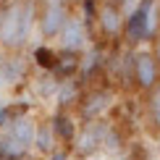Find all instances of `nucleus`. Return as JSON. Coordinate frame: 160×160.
<instances>
[{"label": "nucleus", "instance_id": "1", "mask_svg": "<svg viewBox=\"0 0 160 160\" xmlns=\"http://www.w3.org/2000/svg\"><path fill=\"white\" fill-rule=\"evenodd\" d=\"M32 21H34V3L32 0H18L11 3L0 13V45L8 50L21 48L29 37Z\"/></svg>", "mask_w": 160, "mask_h": 160}, {"label": "nucleus", "instance_id": "2", "mask_svg": "<svg viewBox=\"0 0 160 160\" xmlns=\"http://www.w3.org/2000/svg\"><path fill=\"white\" fill-rule=\"evenodd\" d=\"M155 18H158V8H155V0H144L142 5H137L134 13L129 18H123V29L126 37L131 42H144L155 34Z\"/></svg>", "mask_w": 160, "mask_h": 160}, {"label": "nucleus", "instance_id": "3", "mask_svg": "<svg viewBox=\"0 0 160 160\" xmlns=\"http://www.w3.org/2000/svg\"><path fill=\"white\" fill-rule=\"evenodd\" d=\"M66 21H68L66 0H48L45 13H42V18H39V29H42V34L45 37H58Z\"/></svg>", "mask_w": 160, "mask_h": 160}, {"label": "nucleus", "instance_id": "4", "mask_svg": "<svg viewBox=\"0 0 160 160\" xmlns=\"http://www.w3.org/2000/svg\"><path fill=\"white\" fill-rule=\"evenodd\" d=\"M134 79L139 84V89H155L158 79H160V66L155 63L152 52H137L134 58Z\"/></svg>", "mask_w": 160, "mask_h": 160}, {"label": "nucleus", "instance_id": "5", "mask_svg": "<svg viewBox=\"0 0 160 160\" xmlns=\"http://www.w3.org/2000/svg\"><path fill=\"white\" fill-rule=\"evenodd\" d=\"M61 48L66 52H79L82 48H87V26H84V18H74L68 16V21L63 24L61 29Z\"/></svg>", "mask_w": 160, "mask_h": 160}, {"label": "nucleus", "instance_id": "6", "mask_svg": "<svg viewBox=\"0 0 160 160\" xmlns=\"http://www.w3.org/2000/svg\"><path fill=\"white\" fill-rule=\"evenodd\" d=\"M108 108H110V92H105V89L87 92L84 100H82V105H79V110H82L84 118H97V116H102Z\"/></svg>", "mask_w": 160, "mask_h": 160}, {"label": "nucleus", "instance_id": "7", "mask_svg": "<svg viewBox=\"0 0 160 160\" xmlns=\"http://www.w3.org/2000/svg\"><path fill=\"white\" fill-rule=\"evenodd\" d=\"M95 18L100 21V26H102V32L108 37H116V34L123 32V16H121V11H118L116 5H110V3H105L102 8L97 11Z\"/></svg>", "mask_w": 160, "mask_h": 160}, {"label": "nucleus", "instance_id": "8", "mask_svg": "<svg viewBox=\"0 0 160 160\" xmlns=\"http://www.w3.org/2000/svg\"><path fill=\"white\" fill-rule=\"evenodd\" d=\"M34 134H37V126H34L32 118H16V121L11 123V139L18 142L24 150L34 142Z\"/></svg>", "mask_w": 160, "mask_h": 160}, {"label": "nucleus", "instance_id": "9", "mask_svg": "<svg viewBox=\"0 0 160 160\" xmlns=\"http://www.w3.org/2000/svg\"><path fill=\"white\" fill-rule=\"evenodd\" d=\"M100 144H102V139L97 137V126H87V131L82 134V139H79V144H76V150L82 152H87V155H92V152H95Z\"/></svg>", "mask_w": 160, "mask_h": 160}, {"label": "nucleus", "instance_id": "10", "mask_svg": "<svg viewBox=\"0 0 160 160\" xmlns=\"http://www.w3.org/2000/svg\"><path fill=\"white\" fill-rule=\"evenodd\" d=\"M50 129H52V134L55 137H61V139H76V129H74V121H71L68 116H58L55 118V123H50Z\"/></svg>", "mask_w": 160, "mask_h": 160}, {"label": "nucleus", "instance_id": "11", "mask_svg": "<svg viewBox=\"0 0 160 160\" xmlns=\"http://www.w3.org/2000/svg\"><path fill=\"white\" fill-rule=\"evenodd\" d=\"M52 142H55V134H52L50 126H37V134H34L32 144H37L39 152H52V147H55Z\"/></svg>", "mask_w": 160, "mask_h": 160}, {"label": "nucleus", "instance_id": "12", "mask_svg": "<svg viewBox=\"0 0 160 160\" xmlns=\"http://www.w3.org/2000/svg\"><path fill=\"white\" fill-rule=\"evenodd\" d=\"M34 61H37L39 68H55L58 66V55L50 48H37L34 50Z\"/></svg>", "mask_w": 160, "mask_h": 160}, {"label": "nucleus", "instance_id": "13", "mask_svg": "<svg viewBox=\"0 0 160 160\" xmlns=\"http://www.w3.org/2000/svg\"><path fill=\"white\" fill-rule=\"evenodd\" d=\"M0 155H3V158H21L24 155V147L18 142H13L11 137H5V139H0Z\"/></svg>", "mask_w": 160, "mask_h": 160}, {"label": "nucleus", "instance_id": "14", "mask_svg": "<svg viewBox=\"0 0 160 160\" xmlns=\"http://www.w3.org/2000/svg\"><path fill=\"white\" fill-rule=\"evenodd\" d=\"M84 13H87V21L97 16V11H95V5H92V0H84Z\"/></svg>", "mask_w": 160, "mask_h": 160}, {"label": "nucleus", "instance_id": "15", "mask_svg": "<svg viewBox=\"0 0 160 160\" xmlns=\"http://www.w3.org/2000/svg\"><path fill=\"white\" fill-rule=\"evenodd\" d=\"M152 58H155V63L160 66V34L155 37V48H152Z\"/></svg>", "mask_w": 160, "mask_h": 160}, {"label": "nucleus", "instance_id": "16", "mask_svg": "<svg viewBox=\"0 0 160 160\" xmlns=\"http://www.w3.org/2000/svg\"><path fill=\"white\" fill-rule=\"evenodd\" d=\"M50 160H68V155H66V152H52Z\"/></svg>", "mask_w": 160, "mask_h": 160}, {"label": "nucleus", "instance_id": "17", "mask_svg": "<svg viewBox=\"0 0 160 160\" xmlns=\"http://www.w3.org/2000/svg\"><path fill=\"white\" fill-rule=\"evenodd\" d=\"M5 118V105H3V100H0V121Z\"/></svg>", "mask_w": 160, "mask_h": 160}]
</instances>
